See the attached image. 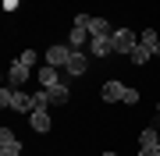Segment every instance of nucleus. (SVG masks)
Returning a JSON list of instances; mask_svg holds the SVG:
<instances>
[{
  "instance_id": "nucleus-1",
  "label": "nucleus",
  "mask_w": 160,
  "mask_h": 156,
  "mask_svg": "<svg viewBox=\"0 0 160 156\" xmlns=\"http://www.w3.org/2000/svg\"><path fill=\"white\" fill-rule=\"evenodd\" d=\"M110 39H114V50H118V53H132V50L139 46V35L132 32V29H114Z\"/></svg>"
},
{
  "instance_id": "nucleus-2",
  "label": "nucleus",
  "mask_w": 160,
  "mask_h": 156,
  "mask_svg": "<svg viewBox=\"0 0 160 156\" xmlns=\"http://www.w3.org/2000/svg\"><path fill=\"white\" fill-rule=\"evenodd\" d=\"M86 68H89V57L82 50H71V57H68V64H64V71H68V75H86Z\"/></svg>"
},
{
  "instance_id": "nucleus-3",
  "label": "nucleus",
  "mask_w": 160,
  "mask_h": 156,
  "mask_svg": "<svg viewBox=\"0 0 160 156\" xmlns=\"http://www.w3.org/2000/svg\"><path fill=\"white\" fill-rule=\"evenodd\" d=\"M29 64H22V60H14L11 68H7V82H11V89H18V85H25L29 82Z\"/></svg>"
},
{
  "instance_id": "nucleus-4",
  "label": "nucleus",
  "mask_w": 160,
  "mask_h": 156,
  "mask_svg": "<svg viewBox=\"0 0 160 156\" xmlns=\"http://www.w3.org/2000/svg\"><path fill=\"white\" fill-rule=\"evenodd\" d=\"M7 110H18V114H32V96L22 92V89H11V106Z\"/></svg>"
},
{
  "instance_id": "nucleus-5",
  "label": "nucleus",
  "mask_w": 160,
  "mask_h": 156,
  "mask_svg": "<svg viewBox=\"0 0 160 156\" xmlns=\"http://www.w3.org/2000/svg\"><path fill=\"white\" fill-rule=\"evenodd\" d=\"M89 53H92V57H107V53H114V39H110V35H92Z\"/></svg>"
},
{
  "instance_id": "nucleus-6",
  "label": "nucleus",
  "mask_w": 160,
  "mask_h": 156,
  "mask_svg": "<svg viewBox=\"0 0 160 156\" xmlns=\"http://www.w3.org/2000/svg\"><path fill=\"white\" fill-rule=\"evenodd\" d=\"M36 78H39V85H43V89H50V85H57V82H61V68H53V64H43V68L36 71Z\"/></svg>"
},
{
  "instance_id": "nucleus-7",
  "label": "nucleus",
  "mask_w": 160,
  "mask_h": 156,
  "mask_svg": "<svg viewBox=\"0 0 160 156\" xmlns=\"http://www.w3.org/2000/svg\"><path fill=\"white\" fill-rule=\"evenodd\" d=\"M68 57H71V46H50L46 50V64H53V68H64V64H68Z\"/></svg>"
},
{
  "instance_id": "nucleus-8",
  "label": "nucleus",
  "mask_w": 160,
  "mask_h": 156,
  "mask_svg": "<svg viewBox=\"0 0 160 156\" xmlns=\"http://www.w3.org/2000/svg\"><path fill=\"white\" fill-rule=\"evenodd\" d=\"M86 43H89V29H86V25H71V32H68V46H71V50H82Z\"/></svg>"
},
{
  "instance_id": "nucleus-9",
  "label": "nucleus",
  "mask_w": 160,
  "mask_h": 156,
  "mask_svg": "<svg viewBox=\"0 0 160 156\" xmlns=\"http://www.w3.org/2000/svg\"><path fill=\"white\" fill-rule=\"evenodd\" d=\"M46 96H50V106H64V103L71 99V92H68V85H64V82L50 85V89H46Z\"/></svg>"
},
{
  "instance_id": "nucleus-10",
  "label": "nucleus",
  "mask_w": 160,
  "mask_h": 156,
  "mask_svg": "<svg viewBox=\"0 0 160 156\" xmlns=\"http://www.w3.org/2000/svg\"><path fill=\"white\" fill-rule=\"evenodd\" d=\"M29 124H32V131H50V128H53V121H50L46 110H32V114H29Z\"/></svg>"
},
{
  "instance_id": "nucleus-11",
  "label": "nucleus",
  "mask_w": 160,
  "mask_h": 156,
  "mask_svg": "<svg viewBox=\"0 0 160 156\" xmlns=\"http://www.w3.org/2000/svg\"><path fill=\"white\" fill-rule=\"evenodd\" d=\"M121 92H125L121 82H103V89H100V96L107 99V103H121Z\"/></svg>"
},
{
  "instance_id": "nucleus-12",
  "label": "nucleus",
  "mask_w": 160,
  "mask_h": 156,
  "mask_svg": "<svg viewBox=\"0 0 160 156\" xmlns=\"http://www.w3.org/2000/svg\"><path fill=\"white\" fill-rule=\"evenodd\" d=\"M149 57H153V50H146L142 43H139V46H135V50L128 53V60L135 64V68H142V64H149Z\"/></svg>"
},
{
  "instance_id": "nucleus-13",
  "label": "nucleus",
  "mask_w": 160,
  "mask_h": 156,
  "mask_svg": "<svg viewBox=\"0 0 160 156\" xmlns=\"http://www.w3.org/2000/svg\"><path fill=\"white\" fill-rule=\"evenodd\" d=\"M89 35H114V29H110L107 18H92L89 21Z\"/></svg>"
},
{
  "instance_id": "nucleus-14",
  "label": "nucleus",
  "mask_w": 160,
  "mask_h": 156,
  "mask_svg": "<svg viewBox=\"0 0 160 156\" xmlns=\"http://www.w3.org/2000/svg\"><path fill=\"white\" fill-rule=\"evenodd\" d=\"M160 145V135L153 131V128H146L142 135H139V149H157Z\"/></svg>"
},
{
  "instance_id": "nucleus-15",
  "label": "nucleus",
  "mask_w": 160,
  "mask_h": 156,
  "mask_svg": "<svg viewBox=\"0 0 160 156\" xmlns=\"http://www.w3.org/2000/svg\"><path fill=\"white\" fill-rule=\"evenodd\" d=\"M139 43H142L146 50H153V53H157V46H160V35H157L153 29H142V32H139Z\"/></svg>"
},
{
  "instance_id": "nucleus-16",
  "label": "nucleus",
  "mask_w": 160,
  "mask_h": 156,
  "mask_svg": "<svg viewBox=\"0 0 160 156\" xmlns=\"http://www.w3.org/2000/svg\"><path fill=\"white\" fill-rule=\"evenodd\" d=\"M0 149H22V142H18V135L11 131V128L0 131Z\"/></svg>"
},
{
  "instance_id": "nucleus-17",
  "label": "nucleus",
  "mask_w": 160,
  "mask_h": 156,
  "mask_svg": "<svg viewBox=\"0 0 160 156\" xmlns=\"http://www.w3.org/2000/svg\"><path fill=\"white\" fill-rule=\"evenodd\" d=\"M121 103L135 106V103H139V89H132V85H125V92H121Z\"/></svg>"
},
{
  "instance_id": "nucleus-18",
  "label": "nucleus",
  "mask_w": 160,
  "mask_h": 156,
  "mask_svg": "<svg viewBox=\"0 0 160 156\" xmlns=\"http://www.w3.org/2000/svg\"><path fill=\"white\" fill-rule=\"evenodd\" d=\"M46 106H50V96H46V89H43V92L32 96V110H46Z\"/></svg>"
},
{
  "instance_id": "nucleus-19",
  "label": "nucleus",
  "mask_w": 160,
  "mask_h": 156,
  "mask_svg": "<svg viewBox=\"0 0 160 156\" xmlns=\"http://www.w3.org/2000/svg\"><path fill=\"white\" fill-rule=\"evenodd\" d=\"M18 60H22V64H29V68H32V64H36V50H22V53H18Z\"/></svg>"
},
{
  "instance_id": "nucleus-20",
  "label": "nucleus",
  "mask_w": 160,
  "mask_h": 156,
  "mask_svg": "<svg viewBox=\"0 0 160 156\" xmlns=\"http://www.w3.org/2000/svg\"><path fill=\"white\" fill-rule=\"evenodd\" d=\"M0 106H11V89H7V85L0 89Z\"/></svg>"
},
{
  "instance_id": "nucleus-21",
  "label": "nucleus",
  "mask_w": 160,
  "mask_h": 156,
  "mask_svg": "<svg viewBox=\"0 0 160 156\" xmlns=\"http://www.w3.org/2000/svg\"><path fill=\"white\" fill-rule=\"evenodd\" d=\"M0 156H22V149H0Z\"/></svg>"
},
{
  "instance_id": "nucleus-22",
  "label": "nucleus",
  "mask_w": 160,
  "mask_h": 156,
  "mask_svg": "<svg viewBox=\"0 0 160 156\" xmlns=\"http://www.w3.org/2000/svg\"><path fill=\"white\" fill-rule=\"evenodd\" d=\"M4 7H7V11H14V7H18V0H4Z\"/></svg>"
},
{
  "instance_id": "nucleus-23",
  "label": "nucleus",
  "mask_w": 160,
  "mask_h": 156,
  "mask_svg": "<svg viewBox=\"0 0 160 156\" xmlns=\"http://www.w3.org/2000/svg\"><path fill=\"white\" fill-rule=\"evenodd\" d=\"M103 156H118V153H103Z\"/></svg>"
},
{
  "instance_id": "nucleus-24",
  "label": "nucleus",
  "mask_w": 160,
  "mask_h": 156,
  "mask_svg": "<svg viewBox=\"0 0 160 156\" xmlns=\"http://www.w3.org/2000/svg\"><path fill=\"white\" fill-rule=\"evenodd\" d=\"M157 53H160V46H157Z\"/></svg>"
},
{
  "instance_id": "nucleus-25",
  "label": "nucleus",
  "mask_w": 160,
  "mask_h": 156,
  "mask_svg": "<svg viewBox=\"0 0 160 156\" xmlns=\"http://www.w3.org/2000/svg\"><path fill=\"white\" fill-rule=\"evenodd\" d=\"M157 110H160V103H157Z\"/></svg>"
}]
</instances>
